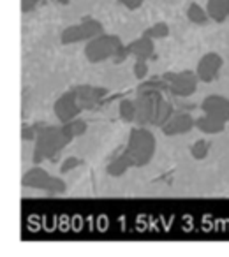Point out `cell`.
<instances>
[{"mask_svg": "<svg viewBox=\"0 0 229 257\" xmlns=\"http://www.w3.org/2000/svg\"><path fill=\"white\" fill-rule=\"evenodd\" d=\"M155 150V140L148 131H133L129 140V150H127V157L131 159V162L134 164H145L150 161V157L154 155Z\"/></svg>", "mask_w": 229, "mask_h": 257, "instance_id": "6da1fadb", "label": "cell"}, {"mask_svg": "<svg viewBox=\"0 0 229 257\" xmlns=\"http://www.w3.org/2000/svg\"><path fill=\"white\" fill-rule=\"evenodd\" d=\"M120 44L119 39L113 36H99L86 46V57L90 58V62H102L107 57L114 55L119 51Z\"/></svg>", "mask_w": 229, "mask_h": 257, "instance_id": "7a4b0ae2", "label": "cell"}, {"mask_svg": "<svg viewBox=\"0 0 229 257\" xmlns=\"http://www.w3.org/2000/svg\"><path fill=\"white\" fill-rule=\"evenodd\" d=\"M203 111L206 116L215 118L218 121H227L229 120V100L224 97L213 95L203 102Z\"/></svg>", "mask_w": 229, "mask_h": 257, "instance_id": "3957f363", "label": "cell"}, {"mask_svg": "<svg viewBox=\"0 0 229 257\" xmlns=\"http://www.w3.org/2000/svg\"><path fill=\"white\" fill-rule=\"evenodd\" d=\"M65 140H69L65 131H50V133H44L39 140L37 150H41V154L44 155H53L62 147V143Z\"/></svg>", "mask_w": 229, "mask_h": 257, "instance_id": "277c9868", "label": "cell"}, {"mask_svg": "<svg viewBox=\"0 0 229 257\" xmlns=\"http://www.w3.org/2000/svg\"><path fill=\"white\" fill-rule=\"evenodd\" d=\"M100 32V25L95 22H86L83 25L71 27L69 30H65L64 34V43H76L79 39H85L88 36H95Z\"/></svg>", "mask_w": 229, "mask_h": 257, "instance_id": "5b68a950", "label": "cell"}, {"mask_svg": "<svg viewBox=\"0 0 229 257\" xmlns=\"http://www.w3.org/2000/svg\"><path fill=\"white\" fill-rule=\"evenodd\" d=\"M222 65V60L218 55L210 53L206 57H203V60L199 62V67H197V76H199L203 81H211L213 78H217V72Z\"/></svg>", "mask_w": 229, "mask_h": 257, "instance_id": "8992f818", "label": "cell"}, {"mask_svg": "<svg viewBox=\"0 0 229 257\" xmlns=\"http://www.w3.org/2000/svg\"><path fill=\"white\" fill-rule=\"evenodd\" d=\"M171 90L178 95H190L196 90V78L190 72H182V74L173 76L171 79Z\"/></svg>", "mask_w": 229, "mask_h": 257, "instance_id": "52a82bcc", "label": "cell"}, {"mask_svg": "<svg viewBox=\"0 0 229 257\" xmlns=\"http://www.w3.org/2000/svg\"><path fill=\"white\" fill-rule=\"evenodd\" d=\"M55 111H57L58 118L64 121H71L72 116H76V113L79 111V106L78 102H76V99L72 95H65L62 97L60 100L57 102V106H55Z\"/></svg>", "mask_w": 229, "mask_h": 257, "instance_id": "ba28073f", "label": "cell"}, {"mask_svg": "<svg viewBox=\"0 0 229 257\" xmlns=\"http://www.w3.org/2000/svg\"><path fill=\"white\" fill-rule=\"evenodd\" d=\"M194 121L189 118V114H176L171 118L168 125H164V133L168 134H176V133H187L192 127Z\"/></svg>", "mask_w": 229, "mask_h": 257, "instance_id": "9c48e42d", "label": "cell"}, {"mask_svg": "<svg viewBox=\"0 0 229 257\" xmlns=\"http://www.w3.org/2000/svg\"><path fill=\"white\" fill-rule=\"evenodd\" d=\"M206 11L211 18H215L217 22H222L229 15V0H210Z\"/></svg>", "mask_w": 229, "mask_h": 257, "instance_id": "30bf717a", "label": "cell"}, {"mask_svg": "<svg viewBox=\"0 0 229 257\" xmlns=\"http://www.w3.org/2000/svg\"><path fill=\"white\" fill-rule=\"evenodd\" d=\"M197 125H199V128L203 131V133H218L222 127H224V123L222 121H218V120H215V118H210V116H206L204 114V118L203 120H199L197 121Z\"/></svg>", "mask_w": 229, "mask_h": 257, "instance_id": "8fae6325", "label": "cell"}, {"mask_svg": "<svg viewBox=\"0 0 229 257\" xmlns=\"http://www.w3.org/2000/svg\"><path fill=\"white\" fill-rule=\"evenodd\" d=\"M25 182L34 187H46V183H50L51 178L44 175V171H37L36 169V171H30V175L27 176Z\"/></svg>", "mask_w": 229, "mask_h": 257, "instance_id": "7c38bea8", "label": "cell"}, {"mask_svg": "<svg viewBox=\"0 0 229 257\" xmlns=\"http://www.w3.org/2000/svg\"><path fill=\"white\" fill-rule=\"evenodd\" d=\"M189 18L196 23H204L208 20V11H204L199 6L194 4V6H190V9H189Z\"/></svg>", "mask_w": 229, "mask_h": 257, "instance_id": "4fadbf2b", "label": "cell"}, {"mask_svg": "<svg viewBox=\"0 0 229 257\" xmlns=\"http://www.w3.org/2000/svg\"><path fill=\"white\" fill-rule=\"evenodd\" d=\"M120 2H124L127 8H140L143 0H120Z\"/></svg>", "mask_w": 229, "mask_h": 257, "instance_id": "5bb4252c", "label": "cell"}, {"mask_svg": "<svg viewBox=\"0 0 229 257\" xmlns=\"http://www.w3.org/2000/svg\"><path fill=\"white\" fill-rule=\"evenodd\" d=\"M36 2L37 0H23V9H30Z\"/></svg>", "mask_w": 229, "mask_h": 257, "instance_id": "9a60e30c", "label": "cell"}]
</instances>
